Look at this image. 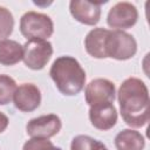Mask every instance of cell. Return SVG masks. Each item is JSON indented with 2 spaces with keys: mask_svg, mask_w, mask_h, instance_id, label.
<instances>
[{
  "mask_svg": "<svg viewBox=\"0 0 150 150\" xmlns=\"http://www.w3.org/2000/svg\"><path fill=\"white\" fill-rule=\"evenodd\" d=\"M117 98L123 121L131 128H142L149 122V90L137 79H125L120 86Z\"/></svg>",
  "mask_w": 150,
  "mask_h": 150,
  "instance_id": "cell-1",
  "label": "cell"
},
{
  "mask_svg": "<svg viewBox=\"0 0 150 150\" xmlns=\"http://www.w3.org/2000/svg\"><path fill=\"white\" fill-rule=\"evenodd\" d=\"M59 91L66 96L77 95L86 84V71L80 62L69 55L57 57L49 70Z\"/></svg>",
  "mask_w": 150,
  "mask_h": 150,
  "instance_id": "cell-2",
  "label": "cell"
},
{
  "mask_svg": "<svg viewBox=\"0 0 150 150\" xmlns=\"http://www.w3.org/2000/svg\"><path fill=\"white\" fill-rule=\"evenodd\" d=\"M136 52L137 42L131 34L124 30L108 29L104 40L105 57L115 59L118 61H125L135 56Z\"/></svg>",
  "mask_w": 150,
  "mask_h": 150,
  "instance_id": "cell-3",
  "label": "cell"
},
{
  "mask_svg": "<svg viewBox=\"0 0 150 150\" xmlns=\"http://www.w3.org/2000/svg\"><path fill=\"white\" fill-rule=\"evenodd\" d=\"M20 32L27 40H47L54 33V23L47 14L29 11L20 19Z\"/></svg>",
  "mask_w": 150,
  "mask_h": 150,
  "instance_id": "cell-4",
  "label": "cell"
},
{
  "mask_svg": "<svg viewBox=\"0 0 150 150\" xmlns=\"http://www.w3.org/2000/svg\"><path fill=\"white\" fill-rule=\"evenodd\" d=\"M25 64L33 70H41L48 63L53 55V46L49 41L42 39H29L22 46Z\"/></svg>",
  "mask_w": 150,
  "mask_h": 150,
  "instance_id": "cell-5",
  "label": "cell"
},
{
  "mask_svg": "<svg viewBox=\"0 0 150 150\" xmlns=\"http://www.w3.org/2000/svg\"><path fill=\"white\" fill-rule=\"evenodd\" d=\"M138 19V12L135 5L131 2L122 1L115 4L108 12L107 23L109 27L123 30L131 28L136 25Z\"/></svg>",
  "mask_w": 150,
  "mask_h": 150,
  "instance_id": "cell-6",
  "label": "cell"
},
{
  "mask_svg": "<svg viewBox=\"0 0 150 150\" xmlns=\"http://www.w3.org/2000/svg\"><path fill=\"white\" fill-rule=\"evenodd\" d=\"M61 128L62 122L60 117L55 114H48L32 118L26 125V131L32 138L48 139L59 134Z\"/></svg>",
  "mask_w": 150,
  "mask_h": 150,
  "instance_id": "cell-7",
  "label": "cell"
},
{
  "mask_svg": "<svg viewBox=\"0 0 150 150\" xmlns=\"http://www.w3.org/2000/svg\"><path fill=\"white\" fill-rule=\"evenodd\" d=\"M84 97L89 107L98 103H114L116 97L115 84L107 79L91 80L86 87Z\"/></svg>",
  "mask_w": 150,
  "mask_h": 150,
  "instance_id": "cell-8",
  "label": "cell"
},
{
  "mask_svg": "<svg viewBox=\"0 0 150 150\" xmlns=\"http://www.w3.org/2000/svg\"><path fill=\"white\" fill-rule=\"evenodd\" d=\"M105 1L91 2L87 0H71L69 2V11L73 18L87 26H95L101 18V6Z\"/></svg>",
  "mask_w": 150,
  "mask_h": 150,
  "instance_id": "cell-9",
  "label": "cell"
},
{
  "mask_svg": "<svg viewBox=\"0 0 150 150\" xmlns=\"http://www.w3.org/2000/svg\"><path fill=\"white\" fill-rule=\"evenodd\" d=\"M13 101L16 109L22 112H30L39 108L41 103V91L33 83H22L16 87Z\"/></svg>",
  "mask_w": 150,
  "mask_h": 150,
  "instance_id": "cell-10",
  "label": "cell"
},
{
  "mask_svg": "<svg viewBox=\"0 0 150 150\" xmlns=\"http://www.w3.org/2000/svg\"><path fill=\"white\" fill-rule=\"evenodd\" d=\"M89 120L94 128L109 130L117 122V110L114 103H98L89 108Z\"/></svg>",
  "mask_w": 150,
  "mask_h": 150,
  "instance_id": "cell-11",
  "label": "cell"
},
{
  "mask_svg": "<svg viewBox=\"0 0 150 150\" xmlns=\"http://www.w3.org/2000/svg\"><path fill=\"white\" fill-rule=\"evenodd\" d=\"M108 29L97 27L91 29L84 39V48L87 53L95 59H107L104 53V40Z\"/></svg>",
  "mask_w": 150,
  "mask_h": 150,
  "instance_id": "cell-12",
  "label": "cell"
},
{
  "mask_svg": "<svg viewBox=\"0 0 150 150\" xmlns=\"http://www.w3.org/2000/svg\"><path fill=\"white\" fill-rule=\"evenodd\" d=\"M115 146L117 150H143L145 139L137 130L123 129L115 137Z\"/></svg>",
  "mask_w": 150,
  "mask_h": 150,
  "instance_id": "cell-13",
  "label": "cell"
},
{
  "mask_svg": "<svg viewBox=\"0 0 150 150\" xmlns=\"http://www.w3.org/2000/svg\"><path fill=\"white\" fill-rule=\"evenodd\" d=\"M23 57V47L14 40L0 41V64L13 66L19 63Z\"/></svg>",
  "mask_w": 150,
  "mask_h": 150,
  "instance_id": "cell-14",
  "label": "cell"
},
{
  "mask_svg": "<svg viewBox=\"0 0 150 150\" xmlns=\"http://www.w3.org/2000/svg\"><path fill=\"white\" fill-rule=\"evenodd\" d=\"M70 150H108V148L88 135H77L71 139Z\"/></svg>",
  "mask_w": 150,
  "mask_h": 150,
  "instance_id": "cell-15",
  "label": "cell"
},
{
  "mask_svg": "<svg viewBox=\"0 0 150 150\" xmlns=\"http://www.w3.org/2000/svg\"><path fill=\"white\" fill-rule=\"evenodd\" d=\"M16 90L15 81L5 74H0V105H6L13 100Z\"/></svg>",
  "mask_w": 150,
  "mask_h": 150,
  "instance_id": "cell-16",
  "label": "cell"
},
{
  "mask_svg": "<svg viewBox=\"0 0 150 150\" xmlns=\"http://www.w3.org/2000/svg\"><path fill=\"white\" fill-rule=\"evenodd\" d=\"M14 28V18L9 9L0 6V41L6 40Z\"/></svg>",
  "mask_w": 150,
  "mask_h": 150,
  "instance_id": "cell-17",
  "label": "cell"
},
{
  "mask_svg": "<svg viewBox=\"0 0 150 150\" xmlns=\"http://www.w3.org/2000/svg\"><path fill=\"white\" fill-rule=\"evenodd\" d=\"M22 150H62V149L59 146H55L49 139L30 138L23 144Z\"/></svg>",
  "mask_w": 150,
  "mask_h": 150,
  "instance_id": "cell-18",
  "label": "cell"
},
{
  "mask_svg": "<svg viewBox=\"0 0 150 150\" xmlns=\"http://www.w3.org/2000/svg\"><path fill=\"white\" fill-rule=\"evenodd\" d=\"M8 123H9L8 117H7L4 112H1V111H0V134H1V132H4V131L7 129Z\"/></svg>",
  "mask_w": 150,
  "mask_h": 150,
  "instance_id": "cell-19",
  "label": "cell"
}]
</instances>
